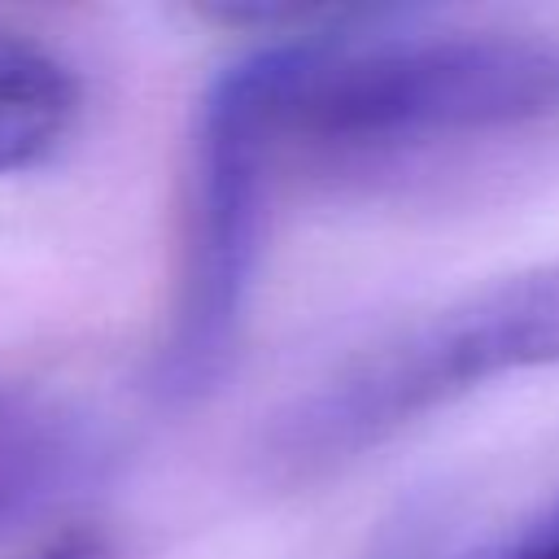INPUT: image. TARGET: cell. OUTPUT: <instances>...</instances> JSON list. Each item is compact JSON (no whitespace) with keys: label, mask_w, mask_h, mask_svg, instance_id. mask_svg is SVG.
I'll return each mask as SVG.
<instances>
[{"label":"cell","mask_w":559,"mask_h":559,"mask_svg":"<svg viewBox=\"0 0 559 559\" xmlns=\"http://www.w3.org/2000/svg\"><path fill=\"white\" fill-rule=\"evenodd\" d=\"M271 175L358 170L559 118V35L323 13L236 61Z\"/></svg>","instance_id":"6da1fadb"},{"label":"cell","mask_w":559,"mask_h":559,"mask_svg":"<svg viewBox=\"0 0 559 559\" xmlns=\"http://www.w3.org/2000/svg\"><path fill=\"white\" fill-rule=\"evenodd\" d=\"M546 367H559V258L498 275L349 358L271 424L266 459L280 476L310 480L480 384Z\"/></svg>","instance_id":"7a4b0ae2"},{"label":"cell","mask_w":559,"mask_h":559,"mask_svg":"<svg viewBox=\"0 0 559 559\" xmlns=\"http://www.w3.org/2000/svg\"><path fill=\"white\" fill-rule=\"evenodd\" d=\"M266 201L271 166L249 87L231 61L205 87L192 122L179 293L157 349V389L166 397L205 393L236 358L266 231Z\"/></svg>","instance_id":"3957f363"},{"label":"cell","mask_w":559,"mask_h":559,"mask_svg":"<svg viewBox=\"0 0 559 559\" xmlns=\"http://www.w3.org/2000/svg\"><path fill=\"white\" fill-rule=\"evenodd\" d=\"M100 467V437L70 402L0 384V537L70 502Z\"/></svg>","instance_id":"277c9868"},{"label":"cell","mask_w":559,"mask_h":559,"mask_svg":"<svg viewBox=\"0 0 559 559\" xmlns=\"http://www.w3.org/2000/svg\"><path fill=\"white\" fill-rule=\"evenodd\" d=\"M83 83L48 44L0 26V175L48 162L74 131Z\"/></svg>","instance_id":"5b68a950"},{"label":"cell","mask_w":559,"mask_h":559,"mask_svg":"<svg viewBox=\"0 0 559 559\" xmlns=\"http://www.w3.org/2000/svg\"><path fill=\"white\" fill-rule=\"evenodd\" d=\"M109 546L87 533V528H74V533H57L52 542H44L39 550H31L26 559H105Z\"/></svg>","instance_id":"8992f818"}]
</instances>
